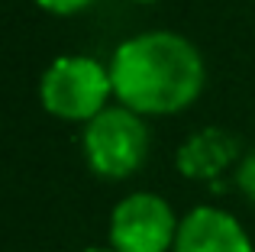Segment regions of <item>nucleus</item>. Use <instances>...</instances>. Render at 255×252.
<instances>
[{"instance_id": "1", "label": "nucleus", "mask_w": 255, "mask_h": 252, "mask_svg": "<svg viewBox=\"0 0 255 252\" xmlns=\"http://www.w3.org/2000/svg\"><path fill=\"white\" fill-rule=\"evenodd\" d=\"M110 81L126 110L168 117L197 101L204 58L178 32H142L113 52Z\"/></svg>"}, {"instance_id": "2", "label": "nucleus", "mask_w": 255, "mask_h": 252, "mask_svg": "<svg viewBox=\"0 0 255 252\" xmlns=\"http://www.w3.org/2000/svg\"><path fill=\"white\" fill-rule=\"evenodd\" d=\"M113 91L110 71L97 58L62 55L45 68L39 97L42 107L58 120L91 123L100 110H107V97Z\"/></svg>"}, {"instance_id": "3", "label": "nucleus", "mask_w": 255, "mask_h": 252, "mask_svg": "<svg viewBox=\"0 0 255 252\" xmlns=\"http://www.w3.org/2000/svg\"><path fill=\"white\" fill-rule=\"evenodd\" d=\"M149 129L142 117L126 107H107L87 123L84 155L91 168L104 178H126L145 162Z\"/></svg>"}, {"instance_id": "4", "label": "nucleus", "mask_w": 255, "mask_h": 252, "mask_svg": "<svg viewBox=\"0 0 255 252\" xmlns=\"http://www.w3.org/2000/svg\"><path fill=\"white\" fill-rule=\"evenodd\" d=\"M174 236V214L158 194H129L113 210L110 243L117 252H165Z\"/></svg>"}, {"instance_id": "5", "label": "nucleus", "mask_w": 255, "mask_h": 252, "mask_svg": "<svg viewBox=\"0 0 255 252\" xmlns=\"http://www.w3.org/2000/svg\"><path fill=\"white\" fill-rule=\"evenodd\" d=\"M174 252H252V243L226 210L197 207L178 223Z\"/></svg>"}, {"instance_id": "6", "label": "nucleus", "mask_w": 255, "mask_h": 252, "mask_svg": "<svg viewBox=\"0 0 255 252\" xmlns=\"http://www.w3.org/2000/svg\"><path fill=\"white\" fill-rule=\"evenodd\" d=\"M239 155V142L226 129H200L178 149V171L187 178H217Z\"/></svg>"}, {"instance_id": "7", "label": "nucleus", "mask_w": 255, "mask_h": 252, "mask_svg": "<svg viewBox=\"0 0 255 252\" xmlns=\"http://www.w3.org/2000/svg\"><path fill=\"white\" fill-rule=\"evenodd\" d=\"M236 181H239V188L246 191V197H252V201H255V152H249V155L243 158Z\"/></svg>"}, {"instance_id": "8", "label": "nucleus", "mask_w": 255, "mask_h": 252, "mask_svg": "<svg viewBox=\"0 0 255 252\" xmlns=\"http://www.w3.org/2000/svg\"><path fill=\"white\" fill-rule=\"evenodd\" d=\"M42 10H49V13H58V16H68V13H78V10H84V6H91L94 0H36Z\"/></svg>"}, {"instance_id": "9", "label": "nucleus", "mask_w": 255, "mask_h": 252, "mask_svg": "<svg viewBox=\"0 0 255 252\" xmlns=\"http://www.w3.org/2000/svg\"><path fill=\"white\" fill-rule=\"evenodd\" d=\"M87 252H117V249H87Z\"/></svg>"}, {"instance_id": "10", "label": "nucleus", "mask_w": 255, "mask_h": 252, "mask_svg": "<svg viewBox=\"0 0 255 252\" xmlns=\"http://www.w3.org/2000/svg\"><path fill=\"white\" fill-rule=\"evenodd\" d=\"M142 3H149V0H142Z\"/></svg>"}]
</instances>
